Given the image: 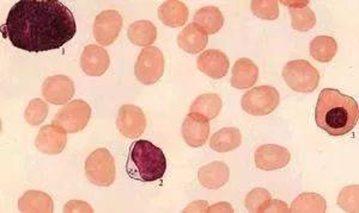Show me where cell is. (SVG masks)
Here are the masks:
<instances>
[{"mask_svg": "<svg viewBox=\"0 0 359 213\" xmlns=\"http://www.w3.org/2000/svg\"><path fill=\"white\" fill-rule=\"evenodd\" d=\"M5 37L28 52L57 50L77 33L72 13L59 0H20L5 22Z\"/></svg>", "mask_w": 359, "mask_h": 213, "instance_id": "obj_1", "label": "cell"}, {"mask_svg": "<svg viewBox=\"0 0 359 213\" xmlns=\"http://www.w3.org/2000/svg\"><path fill=\"white\" fill-rule=\"evenodd\" d=\"M357 101L335 89L320 92L315 108V122L320 129L334 137L345 136L358 123Z\"/></svg>", "mask_w": 359, "mask_h": 213, "instance_id": "obj_2", "label": "cell"}, {"mask_svg": "<svg viewBox=\"0 0 359 213\" xmlns=\"http://www.w3.org/2000/svg\"><path fill=\"white\" fill-rule=\"evenodd\" d=\"M167 159L162 149L147 140L135 142L126 162L128 177L140 182H155L164 177Z\"/></svg>", "mask_w": 359, "mask_h": 213, "instance_id": "obj_3", "label": "cell"}, {"mask_svg": "<svg viewBox=\"0 0 359 213\" xmlns=\"http://www.w3.org/2000/svg\"><path fill=\"white\" fill-rule=\"evenodd\" d=\"M283 79L296 92L311 93L318 89L320 73L306 60L290 61L283 69Z\"/></svg>", "mask_w": 359, "mask_h": 213, "instance_id": "obj_4", "label": "cell"}, {"mask_svg": "<svg viewBox=\"0 0 359 213\" xmlns=\"http://www.w3.org/2000/svg\"><path fill=\"white\" fill-rule=\"evenodd\" d=\"M84 168L91 184L100 187H109L114 184L116 175L114 157L107 149H97L90 154Z\"/></svg>", "mask_w": 359, "mask_h": 213, "instance_id": "obj_5", "label": "cell"}, {"mask_svg": "<svg viewBox=\"0 0 359 213\" xmlns=\"http://www.w3.org/2000/svg\"><path fill=\"white\" fill-rule=\"evenodd\" d=\"M280 96L272 86H259L243 94L241 106L243 111L252 116H266L277 109Z\"/></svg>", "mask_w": 359, "mask_h": 213, "instance_id": "obj_6", "label": "cell"}, {"mask_svg": "<svg viewBox=\"0 0 359 213\" xmlns=\"http://www.w3.org/2000/svg\"><path fill=\"white\" fill-rule=\"evenodd\" d=\"M91 117V108L83 101H69L54 118L52 124L62 128L65 133H79L86 129Z\"/></svg>", "mask_w": 359, "mask_h": 213, "instance_id": "obj_7", "label": "cell"}, {"mask_svg": "<svg viewBox=\"0 0 359 213\" xmlns=\"http://www.w3.org/2000/svg\"><path fill=\"white\" fill-rule=\"evenodd\" d=\"M164 57L157 47H147L139 54L135 66V78L144 85L156 84L163 77Z\"/></svg>", "mask_w": 359, "mask_h": 213, "instance_id": "obj_8", "label": "cell"}, {"mask_svg": "<svg viewBox=\"0 0 359 213\" xmlns=\"http://www.w3.org/2000/svg\"><path fill=\"white\" fill-rule=\"evenodd\" d=\"M123 25V16L115 10H107L98 13L93 28L95 40L103 47L113 45L118 40Z\"/></svg>", "mask_w": 359, "mask_h": 213, "instance_id": "obj_9", "label": "cell"}, {"mask_svg": "<svg viewBox=\"0 0 359 213\" xmlns=\"http://www.w3.org/2000/svg\"><path fill=\"white\" fill-rule=\"evenodd\" d=\"M116 126L126 138H138L147 128V117L138 106L123 105L118 110Z\"/></svg>", "mask_w": 359, "mask_h": 213, "instance_id": "obj_10", "label": "cell"}, {"mask_svg": "<svg viewBox=\"0 0 359 213\" xmlns=\"http://www.w3.org/2000/svg\"><path fill=\"white\" fill-rule=\"evenodd\" d=\"M74 82L66 75H53L42 85V94L46 101L54 105H66L74 96Z\"/></svg>", "mask_w": 359, "mask_h": 213, "instance_id": "obj_11", "label": "cell"}, {"mask_svg": "<svg viewBox=\"0 0 359 213\" xmlns=\"http://www.w3.org/2000/svg\"><path fill=\"white\" fill-rule=\"evenodd\" d=\"M290 152L276 145H260L255 152V165L262 170H277L289 165Z\"/></svg>", "mask_w": 359, "mask_h": 213, "instance_id": "obj_12", "label": "cell"}, {"mask_svg": "<svg viewBox=\"0 0 359 213\" xmlns=\"http://www.w3.org/2000/svg\"><path fill=\"white\" fill-rule=\"evenodd\" d=\"M210 124L206 117L199 113H189L182 124V137L192 148H199L208 142Z\"/></svg>", "mask_w": 359, "mask_h": 213, "instance_id": "obj_13", "label": "cell"}, {"mask_svg": "<svg viewBox=\"0 0 359 213\" xmlns=\"http://www.w3.org/2000/svg\"><path fill=\"white\" fill-rule=\"evenodd\" d=\"M111 59L108 52L100 45H86L81 57V67L83 72L90 77H102L109 68Z\"/></svg>", "mask_w": 359, "mask_h": 213, "instance_id": "obj_14", "label": "cell"}, {"mask_svg": "<svg viewBox=\"0 0 359 213\" xmlns=\"http://www.w3.org/2000/svg\"><path fill=\"white\" fill-rule=\"evenodd\" d=\"M65 131L57 125L50 124L42 126L37 133L35 145L46 155H57L62 153L67 143Z\"/></svg>", "mask_w": 359, "mask_h": 213, "instance_id": "obj_15", "label": "cell"}, {"mask_svg": "<svg viewBox=\"0 0 359 213\" xmlns=\"http://www.w3.org/2000/svg\"><path fill=\"white\" fill-rule=\"evenodd\" d=\"M196 66L201 73H204L211 79L218 80L228 74L230 62L224 52L211 49L201 54V57L196 61Z\"/></svg>", "mask_w": 359, "mask_h": 213, "instance_id": "obj_16", "label": "cell"}, {"mask_svg": "<svg viewBox=\"0 0 359 213\" xmlns=\"http://www.w3.org/2000/svg\"><path fill=\"white\" fill-rule=\"evenodd\" d=\"M230 169L224 162L213 161L205 165L198 172V180L205 189H218L228 184Z\"/></svg>", "mask_w": 359, "mask_h": 213, "instance_id": "obj_17", "label": "cell"}, {"mask_svg": "<svg viewBox=\"0 0 359 213\" xmlns=\"http://www.w3.org/2000/svg\"><path fill=\"white\" fill-rule=\"evenodd\" d=\"M259 78V68L253 61L249 59H240L235 62L231 75V86L233 89H247L257 84Z\"/></svg>", "mask_w": 359, "mask_h": 213, "instance_id": "obj_18", "label": "cell"}, {"mask_svg": "<svg viewBox=\"0 0 359 213\" xmlns=\"http://www.w3.org/2000/svg\"><path fill=\"white\" fill-rule=\"evenodd\" d=\"M208 42V35L194 23L188 24L177 37L180 48L189 54H199L203 52L206 48Z\"/></svg>", "mask_w": 359, "mask_h": 213, "instance_id": "obj_19", "label": "cell"}, {"mask_svg": "<svg viewBox=\"0 0 359 213\" xmlns=\"http://www.w3.org/2000/svg\"><path fill=\"white\" fill-rule=\"evenodd\" d=\"M188 8L182 1L168 0L158 8V18L164 25L177 28L186 24L188 20Z\"/></svg>", "mask_w": 359, "mask_h": 213, "instance_id": "obj_20", "label": "cell"}, {"mask_svg": "<svg viewBox=\"0 0 359 213\" xmlns=\"http://www.w3.org/2000/svg\"><path fill=\"white\" fill-rule=\"evenodd\" d=\"M21 212H53V199L41 191H28L18 200Z\"/></svg>", "mask_w": 359, "mask_h": 213, "instance_id": "obj_21", "label": "cell"}, {"mask_svg": "<svg viewBox=\"0 0 359 213\" xmlns=\"http://www.w3.org/2000/svg\"><path fill=\"white\" fill-rule=\"evenodd\" d=\"M194 24L198 25L206 35H213L218 33L224 24V17L216 6H205L194 15Z\"/></svg>", "mask_w": 359, "mask_h": 213, "instance_id": "obj_22", "label": "cell"}, {"mask_svg": "<svg viewBox=\"0 0 359 213\" xmlns=\"http://www.w3.org/2000/svg\"><path fill=\"white\" fill-rule=\"evenodd\" d=\"M242 143V135L236 128H224L217 133L210 140V147L217 153H228L238 148Z\"/></svg>", "mask_w": 359, "mask_h": 213, "instance_id": "obj_23", "label": "cell"}, {"mask_svg": "<svg viewBox=\"0 0 359 213\" xmlns=\"http://www.w3.org/2000/svg\"><path fill=\"white\" fill-rule=\"evenodd\" d=\"M128 40L139 47H151L157 38V29L152 22L149 20H138L130 25L127 31Z\"/></svg>", "mask_w": 359, "mask_h": 213, "instance_id": "obj_24", "label": "cell"}, {"mask_svg": "<svg viewBox=\"0 0 359 213\" xmlns=\"http://www.w3.org/2000/svg\"><path fill=\"white\" fill-rule=\"evenodd\" d=\"M222 110V99L218 94L208 93L201 94L191 105V113H199L206 117L208 121L215 119Z\"/></svg>", "mask_w": 359, "mask_h": 213, "instance_id": "obj_25", "label": "cell"}, {"mask_svg": "<svg viewBox=\"0 0 359 213\" xmlns=\"http://www.w3.org/2000/svg\"><path fill=\"white\" fill-rule=\"evenodd\" d=\"M309 50L314 60L326 64L333 60V57L338 52V45L333 37L318 36L311 41Z\"/></svg>", "mask_w": 359, "mask_h": 213, "instance_id": "obj_26", "label": "cell"}, {"mask_svg": "<svg viewBox=\"0 0 359 213\" xmlns=\"http://www.w3.org/2000/svg\"><path fill=\"white\" fill-rule=\"evenodd\" d=\"M326 199L316 193H302L294 199L290 212H325Z\"/></svg>", "mask_w": 359, "mask_h": 213, "instance_id": "obj_27", "label": "cell"}, {"mask_svg": "<svg viewBox=\"0 0 359 213\" xmlns=\"http://www.w3.org/2000/svg\"><path fill=\"white\" fill-rule=\"evenodd\" d=\"M290 15L292 28L297 30V31H301V33L309 31L316 24L315 13L308 6H306V8H290Z\"/></svg>", "mask_w": 359, "mask_h": 213, "instance_id": "obj_28", "label": "cell"}, {"mask_svg": "<svg viewBox=\"0 0 359 213\" xmlns=\"http://www.w3.org/2000/svg\"><path fill=\"white\" fill-rule=\"evenodd\" d=\"M271 199V193L267 189H254L245 197V207L250 212H265Z\"/></svg>", "mask_w": 359, "mask_h": 213, "instance_id": "obj_29", "label": "cell"}, {"mask_svg": "<svg viewBox=\"0 0 359 213\" xmlns=\"http://www.w3.org/2000/svg\"><path fill=\"white\" fill-rule=\"evenodd\" d=\"M48 115V105L42 99H33L25 109V121L33 126L42 124Z\"/></svg>", "mask_w": 359, "mask_h": 213, "instance_id": "obj_30", "label": "cell"}, {"mask_svg": "<svg viewBox=\"0 0 359 213\" xmlns=\"http://www.w3.org/2000/svg\"><path fill=\"white\" fill-rule=\"evenodd\" d=\"M252 11L255 16L265 20H276L279 16V5L276 0H254Z\"/></svg>", "mask_w": 359, "mask_h": 213, "instance_id": "obj_31", "label": "cell"}, {"mask_svg": "<svg viewBox=\"0 0 359 213\" xmlns=\"http://www.w3.org/2000/svg\"><path fill=\"white\" fill-rule=\"evenodd\" d=\"M338 205L348 212H358V185L344 189L339 194Z\"/></svg>", "mask_w": 359, "mask_h": 213, "instance_id": "obj_32", "label": "cell"}, {"mask_svg": "<svg viewBox=\"0 0 359 213\" xmlns=\"http://www.w3.org/2000/svg\"><path fill=\"white\" fill-rule=\"evenodd\" d=\"M64 212H94V210L86 201L71 200L64 207Z\"/></svg>", "mask_w": 359, "mask_h": 213, "instance_id": "obj_33", "label": "cell"}, {"mask_svg": "<svg viewBox=\"0 0 359 213\" xmlns=\"http://www.w3.org/2000/svg\"><path fill=\"white\" fill-rule=\"evenodd\" d=\"M265 212H290V209L282 200L271 199L269 206L266 207Z\"/></svg>", "mask_w": 359, "mask_h": 213, "instance_id": "obj_34", "label": "cell"}, {"mask_svg": "<svg viewBox=\"0 0 359 213\" xmlns=\"http://www.w3.org/2000/svg\"><path fill=\"white\" fill-rule=\"evenodd\" d=\"M188 211H201V212H208V205L206 204V201H194L192 203V205H188L184 209V212H188Z\"/></svg>", "mask_w": 359, "mask_h": 213, "instance_id": "obj_35", "label": "cell"}, {"mask_svg": "<svg viewBox=\"0 0 359 213\" xmlns=\"http://www.w3.org/2000/svg\"><path fill=\"white\" fill-rule=\"evenodd\" d=\"M208 212H233V209L229 203H219L208 207Z\"/></svg>", "mask_w": 359, "mask_h": 213, "instance_id": "obj_36", "label": "cell"}]
</instances>
